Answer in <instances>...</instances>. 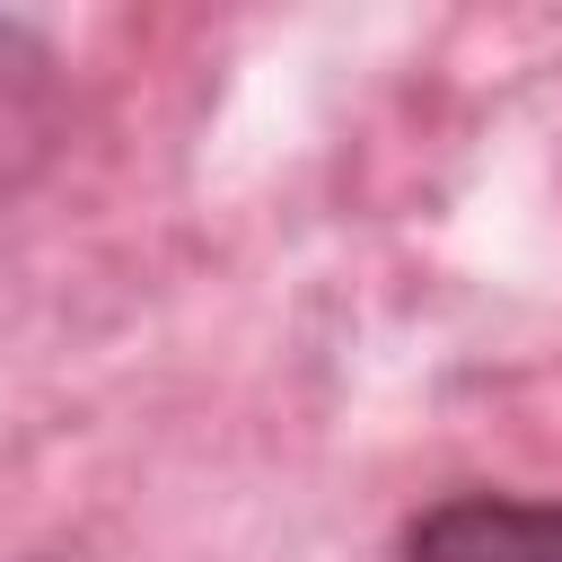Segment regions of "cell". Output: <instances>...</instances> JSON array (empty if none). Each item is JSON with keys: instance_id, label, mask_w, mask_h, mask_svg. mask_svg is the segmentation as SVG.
Here are the masks:
<instances>
[{"instance_id": "cell-1", "label": "cell", "mask_w": 562, "mask_h": 562, "mask_svg": "<svg viewBox=\"0 0 562 562\" xmlns=\"http://www.w3.org/2000/svg\"><path fill=\"white\" fill-rule=\"evenodd\" d=\"M395 562H562V501L536 492H439L430 509L404 518Z\"/></svg>"}, {"instance_id": "cell-2", "label": "cell", "mask_w": 562, "mask_h": 562, "mask_svg": "<svg viewBox=\"0 0 562 562\" xmlns=\"http://www.w3.org/2000/svg\"><path fill=\"white\" fill-rule=\"evenodd\" d=\"M53 149H61V61L35 26L0 18V202L26 193Z\"/></svg>"}]
</instances>
